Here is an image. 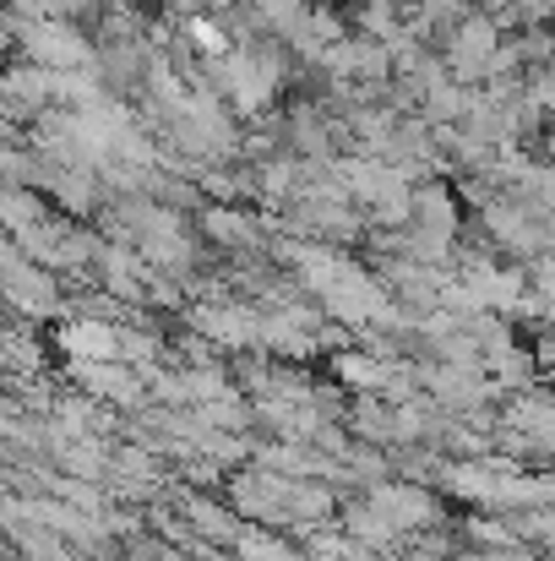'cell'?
Listing matches in <instances>:
<instances>
[{"label": "cell", "mask_w": 555, "mask_h": 561, "mask_svg": "<svg viewBox=\"0 0 555 561\" xmlns=\"http://www.w3.org/2000/svg\"><path fill=\"white\" fill-rule=\"evenodd\" d=\"M5 295H11V306L27 311V317H44V311L60 306V300H55V278L44 273V262H27L22 245H5Z\"/></svg>", "instance_id": "1"}, {"label": "cell", "mask_w": 555, "mask_h": 561, "mask_svg": "<svg viewBox=\"0 0 555 561\" xmlns=\"http://www.w3.org/2000/svg\"><path fill=\"white\" fill-rule=\"evenodd\" d=\"M120 328H109V322H99V317H71L66 328H60V350L71 355V366H109V360H120Z\"/></svg>", "instance_id": "2"}, {"label": "cell", "mask_w": 555, "mask_h": 561, "mask_svg": "<svg viewBox=\"0 0 555 561\" xmlns=\"http://www.w3.org/2000/svg\"><path fill=\"white\" fill-rule=\"evenodd\" d=\"M370 507H375L397 535L436 524V502H430L425 491H414V485H375V491H370Z\"/></svg>", "instance_id": "3"}, {"label": "cell", "mask_w": 555, "mask_h": 561, "mask_svg": "<svg viewBox=\"0 0 555 561\" xmlns=\"http://www.w3.org/2000/svg\"><path fill=\"white\" fill-rule=\"evenodd\" d=\"M190 322H196V333H207V339H218L229 350L262 344V317L245 311V306H201V311H190Z\"/></svg>", "instance_id": "4"}, {"label": "cell", "mask_w": 555, "mask_h": 561, "mask_svg": "<svg viewBox=\"0 0 555 561\" xmlns=\"http://www.w3.org/2000/svg\"><path fill=\"white\" fill-rule=\"evenodd\" d=\"M207 234H212L218 245H234V251H251V245H256L251 218H240V213H207Z\"/></svg>", "instance_id": "5"}, {"label": "cell", "mask_w": 555, "mask_h": 561, "mask_svg": "<svg viewBox=\"0 0 555 561\" xmlns=\"http://www.w3.org/2000/svg\"><path fill=\"white\" fill-rule=\"evenodd\" d=\"M234 551H240V561H300L278 535H240Z\"/></svg>", "instance_id": "6"}, {"label": "cell", "mask_w": 555, "mask_h": 561, "mask_svg": "<svg viewBox=\"0 0 555 561\" xmlns=\"http://www.w3.org/2000/svg\"><path fill=\"white\" fill-rule=\"evenodd\" d=\"M190 524H196L207 540H229V546L240 540V535H234V518H229V513H218L212 502H190Z\"/></svg>", "instance_id": "7"}, {"label": "cell", "mask_w": 555, "mask_h": 561, "mask_svg": "<svg viewBox=\"0 0 555 561\" xmlns=\"http://www.w3.org/2000/svg\"><path fill=\"white\" fill-rule=\"evenodd\" d=\"M338 376H344V381H360V387H386V381H392V371L375 366L370 355H338Z\"/></svg>", "instance_id": "8"}]
</instances>
